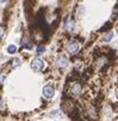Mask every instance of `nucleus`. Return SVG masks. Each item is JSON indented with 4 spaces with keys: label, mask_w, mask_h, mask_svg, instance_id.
I'll return each instance as SVG.
<instances>
[{
    "label": "nucleus",
    "mask_w": 118,
    "mask_h": 121,
    "mask_svg": "<svg viewBox=\"0 0 118 121\" xmlns=\"http://www.w3.org/2000/svg\"><path fill=\"white\" fill-rule=\"evenodd\" d=\"M71 91H72L73 95H79V94L81 92V85H80L79 83H74V84H72V86H71Z\"/></svg>",
    "instance_id": "4"
},
{
    "label": "nucleus",
    "mask_w": 118,
    "mask_h": 121,
    "mask_svg": "<svg viewBox=\"0 0 118 121\" xmlns=\"http://www.w3.org/2000/svg\"><path fill=\"white\" fill-rule=\"evenodd\" d=\"M5 1H6V0H1V4H4Z\"/></svg>",
    "instance_id": "15"
},
{
    "label": "nucleus",
    "mask_w": 118,
    "mask_h": 121,
    "mask_svg": "<svg viewBox=\"0 0 118 121\" xmlns=\"http://www.w3.org/2000/svg\"><path fill=\"white\" fill-rule=\"evenodd\" d=\"M116 97H117V98H118V88H117V89H116Z\"/></svg>",
    "instance_id": "14"
},
{
    "label": "nucleus",
    "mask_w": 118,
    "mask_h": 121,
    "mask_svg": "<svg viewBox=\"0 0 118 121\" xmlns=\"http://www.w3.org/2000/svg\"><path fill=\"white\" fill-rule=\"evenodd\" d=\"M66 48H67V50H68L71 54H74V53H76L78 49H79V43L76 41L72 40V41H69L68 43H67Z\"/></svg>",
    "instance_id": "3"
},
{
    "label": "nucleus",
    "mask_w": 118,
    "mask_h": 121,
    "mask_svg": "<svg viewBox=\"0 0 118 121\" xmlns=\"http://www.w3.org/2000/svg\"><path fill=\"white\" fill-rule=\"evenodd\" d=\"M42 52H44V47L43 46H38L37 47V53H42Z\"/></svg>",
    "instance_id": "12"
},
{
    "label": "nucleus",
    "mask_w": 118,
    "mask_h": 121,
    "mask_svg": "<svg viewBox=\"0 0 118 121\" xmlns=\"http://www.w3.org/2000/svg\"><path fill=\"white\" fill-rule=\"evenodd\" d=\"M78 13H79V17H82L83 14H85V9H83V6H79Z\"/></svg>",
    "instance_id": "10"
},
{
    "label": "nucleus",
    "mask_w": 118,
    "mask_h": 121,
    "mask_svg": "<svg viewBox=\"0 0 118 121\" xmlns=\"http://www.w3.org/2000/svg\"><path fill=\"white\" fill-rule=\"evenodd\" d=\"M64 28L68 30V31H73V30H74V22L71 21L69 18H67V19L64 21Z\"/></svg>",
    "instance_id": "6"
},
{
    "label": "nucleus",
    "mask_w": 118,
    "mask_h": 121,
    "mask_svg": "<svg viewBox=\"0 0 118 121\" xmlns=\"http://www.w3.org/2000/svg\"><path fill=\"white\" fill-rule=\"evenodd\" d=\"M19 65H20V60H19V59H17V58H16V59L12 61V67H13V68L18 67Z\"/></svg>",
    "instance_id": "9"
},
{
    "label": "nucleus",
    "mask_w": 118,
    "mask_h": 121,
    "mask_svg": "<svg viewBox=\"0 0 118 121\" xmlns=\"http://www.w3.org/2000/svg\"><path fill=\"white\" fill-rule=\"evenodd\" d=\"M67 65H68V60H67V58H64V56L57 58V60H56V66L57 67H66Z\"/></svg>",
    "instance_id": "5"
},
{
    "label": "nucleus",
    "mask_w": 118,
    "mask_h": 121,
    "mask_svg": "<svg viewBox=\"0 0 118 121\" xmlns=\"http://www.w3.org/2000/svg\"><path fill=\"white\" fill-rule=\"evenodd\" d=\"M16 50H17V47H16L14 44H10V46L7 47V52H8V53H11V54L16 53Z\"/></svg>",
    "instance_id": "8"
},
{
    "label": "nucleus",
    "mask_w": 118,
    "mask_h": 121,
    "mask_svg": "<svg viewBox=\"0 0 118 121\" xmlns=\"http://www.w3.org/2000/svg\"><path fill=\"white\" fill-rule=\"evenodd\" d=\"M3 37H4V29L1 28V39H3Z\"/></svg>",
    "instance_id": "13"
},
{
    "label": "nucleus",
    "mask_w": 118,
    "mask_h": 121,
    "mask_svg": "<svg viewBox=\"0 0 118 121\" xmlns=\"http://www.w3.org/2000/svg\"><path fill=\"white\" fill-rule=\"evenodd\" d=\"M43 67H44V62H43V60H41L38 58H35L31 61V68L33 71H42Z\"/></svg>",
    "instance_id": "1"
},
{
    "label": "nucleus",
    "mask_w": 118,
    "mask_h": 121,
    "mask_svg": "<svg viewBox=\"0 0 118 121\" xmlns=\"http://www.w3.org/2000/svg\"><path fill=\"white\" fill-rule=\"evenodd\" d=\"M54 95H55V89L51 85H47L43 88V96L45 98H53Z\"/></svg>",
    "instance_id": "2"
},
{
    "label": "nucleus",
    "mask_w": 118,
    "mask_h": 121,
    "mask_svg": "<svg viewBox=\"0 0 118 121\" xmlns=\"http://www.w3.org/2000/svg\"><path fill=\"white\" fill-rule=\"evenodd\" d=\"M112 37H113V32H107V34H105L104 35V37H103V40L104 41H110V40H112Z\"/></svg>",
    "instance_id": "7"
},
{
    "label": "nucleus",
    "mask_w": 118,
    "mask_h": 121,
    "mask_svg": "<svg viewBox=\"0 0 118 121\" xmlns=\"http://www.w3.org/2000/svg\"><path fill=\"white\" fill-rule=\"evenodd\" d=\"M60 115V110H53L51 113H50V116L51 117H57Z\"/></svg>",
    "instance_id": "11"
}]
</instances>
